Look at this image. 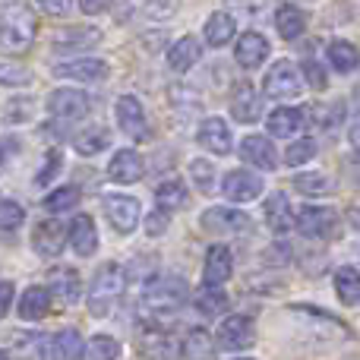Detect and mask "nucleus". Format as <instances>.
<instances>
[{"mask_svg": "<svg viewBox=\"0 0 360 360\" xmlns=\"http://www.w3.org/2000/svg\"><path fill=\"white\" fill-rule=\"evenodd\" d=\"M124 281H127V275L117 262H108V266H101L95 272L92 291H89V310H92V316H108L111 313V307L124 294Z\"/></svg>", "mask_w": 360, "mask_h": 360, "instance_id": "1", "label": "nucleus"}, {"mask_svg": "<svg viewBox=\"0 0 360 360\" xmlns=\"http://www.w3.org/2000/svg\"><path fill=\"white\" fill-rule=\"evenodd\" d=\"M190 288H186L184 278H174V275H158V278L146 281L143 291V307L152 313V316H162V313L177 310L186 300Z\"/></svg>", "mask_w": 360, "mask_h": 360, "instance_id": "2", "label": "nucleus"}, {"mask_svg": "<svg viewBox=\"0 0 360 360\" xmlns=\"http://www.w3.org/2000/svg\"><path fill=\"white\" fill-rule=\"evenodd\" d=\"M32 35H35V19L25 13V6H10L4 13V51L19 54L32 44Z\"/></svg>", "mask_w": 360, "mask_h": 360, "instance_id": "3", "label": "nucleus"}, {"mask_svg": "<svg viewBox=\"0 0 360 360\" xmlns=\"http://www.w3.org/2000/svg\"><path fill=\"white\" fill-rule=\"evenodd\" d=\"M48 114L57 120H79L89 114V95L76 89H57L48 98Z\"/></svg>", "mask_w": 360, "mask_h": 360, "instance_id": "4", "label": "nucleus"}, {"mask_svg": "<svg viewBox=\"0 0 360 360\" xmlns=\"http://www.w3.org/2000/svg\"><path fill=\"white\" fill-rule=\"evenodd\" d=\"M117 127L124 130V136L136 139V143L149 139V124H146L143 105H139L133 95H124V98L117 101Z\"/></svg>", "mask_w": 360, "mask_h": 360, "instance_id": "5", "label": "nucleus"}, {"mask_svg": "<svg viewBox=\"0 0 360 360\" xmlns=\"http://www.w3.org/2000/svg\"><path fill=\"white\" fill-rule=\"evenodd\" d=\"M266 95H272V98H294V95H300V76L291 60H278L266 73Z\"/></svg>", "mask_w": 360, "mask_h": 360, "instance_id": "6", "label": "nucleus"}, {"mask_svg": "<svg viewBox=\"0 0 360 360\" xmlns=\"http://www.w3.org/2000/svg\"><path fill=\"white\" fill-rule=\"evenodd\" d=\"M67 231H63L60 221H54V218L48 221V218H44V221L35 228V234H32V247H35V253L44 256V259H54V256H60L63 243H67V237H70Z\"/></svg>", "mask_w": 360, "mask_h": 360, "instance_id": "7", "label": "nucleus"}, {"mask_svg": "<svg viewBox=\"0 0 360 360\" xmlns=\"http://www.w3.org/2000/svg\"><path fill=\"white\" fill-rule=\"evenodd\" d=\"M105 212L111 218V224L120 231V234H130L139 221V202L133 196H120V193H111L105 196Z\"/></svg>", "mask_w": 360, "mask_h": 360, "instance_id": "8", "label": "nucleus"}, {"mask_svg": "<svg viewBox=\"0 0 360 360\" xmlns=\"http://www.w3.org/2000/svg\"><path fill=\"white\" fill-rule=\"evenodd\" d=\"M256 338V329H253V319L250 316H228L221 326H218V342L231 351H240V348H250Z\"/></svg>", "mask_w": 360, "mask_h": 360, "instance_id": "9", "label": "nucleus"}, {"mask_svg": "<svg viewBox=\"0 0 360 360\" xmlns=\"http://www.w3.org/2000/svg\"><path fill=\"white\" fill-rule=\"evenodd\" d=\"M48 288L54 291V297L60 300V304H76V300L82 297V278L76 269L70 266H54L48 272Z\"/></svg>", "mask_w": 360, "mask_h": 360, "instance_id": "10", "label": "nucleus"}, {"mask_svg": "<svg viewBox=\"0 0 360 360\" xmlns=\"http://www.w3.org/2000/svg\"><path fill=\"white\" fill-rule=\"evenodd\" d=\"M205 231L212 234H231V231H247L250 228V218L237 209H224V205H215V209H205L202 218H199Z\"/></svg>", "mask_w": 360, "mask_h": 360, "instance_id": "11", "label": "nucleus"}, {"mask_svg": "<svg viewBox=\"0 0 360 360\" xmlns=\"http://www.w3.org/2000/svg\"><path fill=\"white\" fill-rule=\"evenodd\" d=\"M240 158L243 162H250L253 168L259 171H275L278 168V152H275V146L269 143L266 136H247L240 143Z\"/></svg>", "mask_w": 360, "mask_h": 360, "instance_id": "12", "label": "nucleus"}, {"mask_svg": "<svg viewBox=\"0 0 360 360\" xmlns=\"http://www.w3.org/2000/svg\"><path fill=\"white\" fill-rule=\"evenodd\" d=\"M54 73L60 79H76V82H98L108 76V63L95 60V57H86V60H63L54 67Z\"/></svg>", "mask_w": 360, "mask_h": 360, "instance_id": "13", "label": "nucleus"}, {"mask_svg": "<svg viewBox=\"0 0 360 360\" xmlns=\"http://www.w3.org/2000/svg\"><path fill=\"white\" fill-rule=\"evenodd\" d=\"M297 228L304 237H329L335 228V212L332 209H319V205H307L297 215Z\"/></svg>", "mask_w": 360, "mask_h": 360, "instance_id": "14", "label": "nucleus"}, {"mask_svg": "<svg viewBox=\"0 0 360 360\" xmlns=\"http://www.w3.org/2000/svg\"><path fill=\"white\" fill-rule=\"evenodd\" d=\"M221 190L234 202H250V199H256L262 193V180L250 174V171H231V174H224Z\"/></svg>", "mask_w": 360, "mask_h": 360, "instance_id": "15", "label": "nucleus"}, {"mask_svg": "<svg viewBox=\"0 0 360 360\" xmlns=\"http://www.w3.org/2000/svg\"><path fill=\"white\" fill-rule=\"evenodd\" d=\"M108 174H111V180H117V184H136L146 174V162L139 158V152L120 149L111 158V165H108Z\"/></svg>", "mask_w": 360, "mask_h": 360, "instance_id": "16", "label": "nucleus"}, {"mask_svg": "<svg viewBox=\"0 0 360 360\" xmlns=\"http://www.w3.org/2000/svg\"><path fill=\"white\" fill-rule=\"evenodd\" d=\"M231 272H234V266H231V250L221 247V243L209 247V253H205V272H202L205 285H224V281L231 278Z\"/></svg>", "mask_w": 360, "mask_h": 360, "instance_id": "17", "label": "nucleus"}, {"mask_svg": "<svg viewBox=\"0 0 360 360\" xmlns=\"http://www.w3.org/2000/svg\"><path fill=\"white\" fill-rule=\"evenodd\" d=\"M266 221L269 228L275 231V234H288L291 228H297V218L291 215V209H288V196L285 193H272V196L266 199Z\"/></svg>", "mask_w": 360, "mask_h": 360, "instance_id": "18", "label": "nucleus"}, {"mask_svg": "<svg viewBox=\"0 0 360 360\" xmlns=\"http://www.w3.org/2000/svg\"><path fill=\"white\" fill-rule=\"evenodd\" d=\"M70 243L79 256H92L95 247H98V231H95V221L89 215H76L73 224H70Z\"/></svg>", "mask_w": 360, "mask_h": 360, "instance_id": "19", "label": "nucleus"}, {"mask_svg": "<svg viewBox=\"0 0 360 360\" xmlns=\"http://www.w3.org/2000/svg\"><path fill=\"white\" fill-rule=\"evenodd\" d=\"M199 143H202L209 152H215V155H228V152H231V130H228V124H224V120H218V117L202 120V127H199Z\"/></svg>", "mask_w": 360, "mask_h": 360, "instance_id": "20", "label": "nucleus"}, {"mask_svg": "<svg viewBox=\"0 0 360 360\" xmlns=\"http://www.w3.org/2000/svg\"><path fill=\"white\" fill-rule=\"evenodd\" d=\"M266 57H269V41L259 35V32L240 35V41H237V63H240V67L253 70V67H259Z\"/></svg>", "mask_w": 360, "mask_h": 360, "instance_id": "21", "label": "nucleus"}, {"mask_svg": "<svg viewBox=\"0 0 360 360\" xmlns=\"http://www.w3.org/2000/svg\"><path fill=\"white\" fill-rule=\"evenodd\" d=\"M259 111H262L259 95H256L250 86L237 89L234 101H231V114H234L237 124H256V120H259Z\"/></svg>", "mask_w": 360, "mask_h": 360, "instance_id": "22", "label": "nucleus"}, {"mask_svg": "<svg viewBox=\"0 0 360 360\" xmlns=\"http://www.w3.org/2000/svg\"><path fill=\"white\" fill-rule=\"evenodd\" d=\"M202 57V48H199V41L193 35H184L174 48L168 51V67L174 70V73H186V70L193 67V63Z\"/></svg>", "mask_w": 360, "mask_h": 360, "instance_id": "23", "label": "nucleus"}, {"mask_svg": "<svg viewBox=\"0 0 360 360\" xmlns=\"http://www.w3.org/2000/svg\"><path fill=\"white\" fill-rule=\"evenodd\" d=\"M51 288H29V291H22V297H19V316L22 319H41L48 316V307H51Z\"/></svg>", "mask_w": 360, "mask_h": 360, "instance_id": "24", "label": "nucleus"}, {"mask_svg": "<svg viewBox=\"0 0 360 360\" xmlns=\"http://www.w3.org/2000/svg\"><path fill=\"white\" fill-rule=\"evenodd\" d=\"M275 29H278V35L281 38H297V35H304V29H307V16H304V10H297L294 4H285V6H278L275 10Z\"/></svg>", "mask_w": 360, "mask_h": 360, "instance_id": "25", "label": "nucleus"}, {"mask_svg": "<svg viewBox=\"0 0 360 360\" xmlns=\"http://www.w3.org/2000/svg\"><path fill=\"white\" fill-rule=\"evenodd\" d=\"M237 25H234V16L231 13H212L209 22H205V44L212 48H224V44L234 38Z\"/></svg>", "mask_w": 360, "mask_h": 360, "instance_id": "26", "label": "nucleus"}, {"mask_svg": "<svg viewBox=\"0 0 360 360\" xmlns=\"http://www.w3.org/2000/svg\"><path fill=\"white\" fill-rule=\"evenodd\" d=\"M48 357H60V360L86 357V348H82L79 332H76V329H63L60 335H54L48 342Z\"/></svg>", "mask_w": 360, "mask_h": 360, "instance_id": "27", "label": "nucleus"}, {"mask_svg": "<svg viewBox=\"0 0 360 360\" xmlns=\"http://www.w3.org/2000/svg\"><path fill=\"white\" fill-rule=\"evenodd\" d=\"M300 124H304L300 108H275L269 114V133L272 136H294L300 130Z\"/></svg>", "mask_w": 360, "mask_h": 360, "instance_id": "28", "label": "nucleus"}, {"mask_svg": "<svg viewBox=\"0 0 360 360\" xmlns=\"http://www.w3.org/2000/svg\"><path fill=\"white\" fill-rule=\"evenodd\" d=\"M101 41V32L98 29H70L60 32L54 38V48L57 51H82V48H92V44Z\"/></svg>", "mask_w": 360, "mask_h": 360, "instance_id": "29", "label": "nucleus"}, {"mask_svg": "<svg viewBox=\"0 0 360 360\" xmlns=\"http://www.w3.org/2000/svg\"><path fill=\"white\" fill-rule=\"evenodd\" d=\"M155 202L162 205V209H168V212L180 209V205L186 202V186H184V180H177V177L162 180V184L155 186Z\"/></svg>", "mask_w": 360, "mask_h": 360, "instance_id": "30", "label": "nucleus"}, {"mask_svg": "<svg viewBox=\"0 0 360 360\" xmlns=\"http://www.w3.org/2000/svg\"><path fill=\"white\" fill-rule=\"evenodd\" d=\"M73 146L79 155H98V152H105L108 146H111V136H108L105 127H89L86 133H79V136L73 139Z\"/></svg>", "mask_w": 360, "mask_h": 360, "instance_id": "31", "label": "nucleus"}, {"mask_svg": "<svg viewBox=\"0 0 360 360\" xmlns=\"http://www.w3.org/2000/svg\"><path fill=\"white\" fill-rule=\"evenodd\" d=\"M196 310L202 313V316H218V313L228 310V294L218 291V285H205L202 291H199L196 297Z\"/></svg>", "mask_w": 360, "mask_h": 360, "instance_id": "32", "label": "nucleus"}, {"mask_svg": "<svg viewBox=\"0 0 360 360\" xmlns=\"http://www.w3.org/2000/svg\"><path fill=\"white\" fill-rule=\"evenodd\" d=\"M335 291L342 297V304H357L360 300V272L351 266L338 269L335 272Z\"/></svg>", "mask_w": 360, "mask_h": 360, "instance_id": "33", "label": "nucleus"}, {"mask_svg": "<svg viewBox=\"0 0 360 360\" xmlns=\"http://www.w3.org/2000/svg\"><path fill=\"white\" fill-rule=\"evenodd\" d=\"M329 60H332V67H335L338 73H351V70H357L360 54H357L354 44H348V41H335V44L329 48Z\"/></svg>", "mask_w": 360, "mask_h": 360, "instance_id": "34", "label": "nucleus"}, {"mask_svg": "<svg viewBox=\"0 0 360 360\" xmlns=\"http://www.w3.org/2000/svg\"><path fill=\"white\" fill-rule=\"evenodd\" d=\"M79 202V186H57L54 193L44 196V209L48 212H67Z\"/></svg>", "mask_w": 360, "mask_h": 360, "instance_id": "35", "label": "nucleus"}, {"mask_svg": "<svg viewBox=\"0 0 360 360\" xmlns=\"http://www.w3.org/2000/svg\"><path fill=\"white\" fill-rule=\"evenodd\" d=\"M180 354H184V357H212V354H215V348H212V338L205 335L202 329H193L190 335L184 338Z\"/></svg>", "mask_w": 360, "mask_h": 360, "instance_id": "36", "label": "nucleus"}, {"mask_svg": "<svg viewBox=\"0 0 360 360\" xmlns=\"http://www.w3.org/2000/svg\"><path fill=\"white\" fill-rule=\"evenodd\" d=\"M294 186L300 193H307V196H326L332 190V180L326 174H297L294 177Z\"/></svg>", "mask_w": 360, "mask_h": 360, "instance_id": "37", "label": "nucleus"}, {"mask_svg": "<svg viewBox=\"0 0 360 360\" xmlns=\"http://www.w3.org/2000/svg\"><path fill=\"white\" fill-rule=\"evenodd\" d=\"M86 357L92 360H111V357H120V345L114 342L111 335H95L92 345L86 348Z\"/></svg>", "mask_w": 360, "mask_h": 360, "instance_id": "38", "label": "nucleus"}, {"mask_svg": "<svg viewBox=\"0 0 360 360\" xmlns=\"http://www.w3.org/2000/svg\"><path fill=\"white\" fill-rule=\"evenodd\" d=\"M25 221V209L13 199H4V212H0V224H4V234H13L19 224Z\"/></svg>", "mask_w": 360, "mask_h": 360, "instance_id": "39", "label": "nucleus"}, {"mask_svg": "<svg viewBox=\"0 0 360 360\" xmlns=\"http://www.w3.org/2000/svg\"><path fill=\"white\" fill-rule=\"evenodd\" d=\"M313 155H316V143H313V139H300V143H294L291 149L285 152L288 165H294V168H297V165H304V162H310Z\"/></svg>", "mask_w": 360, "mask_h": 360, "instance_id": "40", "label": "nucleus"}, {"mask_svg": "<svg viewBox=\"0 0 360 360\" xmlns=\"http://www.w3.org/2000/svg\"><path fill=\"white\" fill-rule=\"evenodd\" d=\"M190 174H193V180L199 184V190H202V193H212V190H215V174H212V165H209V162L196 158V162L190 165Z\"/></svg>", "mask_w": 360, "mask_h": 360, "instance_id": "41", "label": "nucleus"}, {"mask_svg": "<svg viewBox=\"0 0 360 360\" xmlns=\"http://www.w3.org/2000/svg\"><path fill=\"white\" fill-rule=\"evenodd\" d=\"M32 108H35V98L6 101V114H4V120H6V124H19V120H29V117H32Z\"/></svg>", "mask_w": 360, "mask_h": 360, "instance_id": "42", "label": "nucleus"}, {"mask_svg": "<svg viewBox=\"0 0 360 360\" xmlns=\"http://www.w3.org/2000/svg\"><path fill=\"white\" fill-rule=\"evenodd\" d=\"M60 171V152H48V158H44V165H41V171H38V177H35V184L38 186H44V180H51Z\"/></svg>", "mask_w": 360, "mask_h": 360, "instance_id": "43", "label": "nucleus"}, {"mask_svg": "<svg viewBox=\"0 0 360 360\" xmlns=\"http://www.w3.org/2000/svg\"><path fill=\"white\" fill-rule=\"evenodd\" d=\"M300 70H304V76L310 79L313 89H326V70L319 67L316 60H304V63H300Z\"/></svg>", "mask_w": 360, "mask_h": 360, "instance_id": "44", "label": "nucleus"}, {"mask_svg": "<svg viewBox=\"0 0 360 360\" xmlns=\"http://www.w3.org/2000/svg\"><path fill=\"white\" fill-rule=\"evenodd\" d=\"M165 228H168V209L158 205V212H152L149 221H146V231H149V237H158Z\"/></svg>", "mask_w": 360, "mask_h": 360, "instance_id": "45", "label": "nucleus"}, {"mask_svg": "<svg viewBox=\"0 0 360 360\" xmlns=\"http://www.w3.org/2000/svg\"><path fill=\"white\" fill-rule=\"evenodd\" d=\"M44 13H54V16H63V13L73 10V0H35Z\"/></svg>", "mask_w": 360, "mask_h": 360, "instance_id": "46", "label": "nucleus"}, {"mask_svg": "<svg viewBox=\"0 0 360 360\" xmlns=\"http://www.w3.org/2000/svg\"><path fill=\"white\" fill-rule=\"evenodd\" d=\"M79 10L89 16H98V13L111 10V0H79Z\"/></svg>", "mask_w": 360, "mask_h": 360, "instance_id": "47", "label": "nucleus"}, {"mask_svg": "<svg viewBox=\"0 0 360 360\" xmlns=\"http://www.w3.org/2000/svg\"><path fill=\"white\" fill-rule=\"evenodd\" d=\"M10 304H13V281H4L0 285V313H10Z\"/></svg>", "mask_w": 360, "mask_h": 360, "instance_id": "48", "label": "nucleus"}, {"mask_svg": "<svg viewBox=\"0 0 360 360\" xmlns=\"http://www.w3.org/2000/svg\"><path fill=\"white\" fill-rule=\"evenodd\" d=\"M351 146L360 152V117H354V124H351Z\"/></svg>", "mask_w": 360, "mask_h": 360, "instance_id": "49", "label": "nucleus"}, {"mask_svg": "<svg viewBox=\"0 0 360 360\" xmlns=\"http://www.w3.org/2000/svg\"><path fill=\"white\" fill-rule=\"evenodd\" d=\"M351 224H354V228H360V205H357V209H351Z\"/></svg>", "mask_w": 360, "mask_h": 360, "instance_id": "50", "label": "nucleus"}, {"mask_svg": "<svg viewBox=\"0 0 360 360\" xmlns=\"http://www.w3.org/2000/svg\"><path fill=\"white\" fill-rule=\"evenodd\" d=\"M357 180H360V171H357Z\"/></svg>", "mask_w": 360, "mask_h": 360, "instance_id": "51", "label": "nucleus"}]
</instances>
